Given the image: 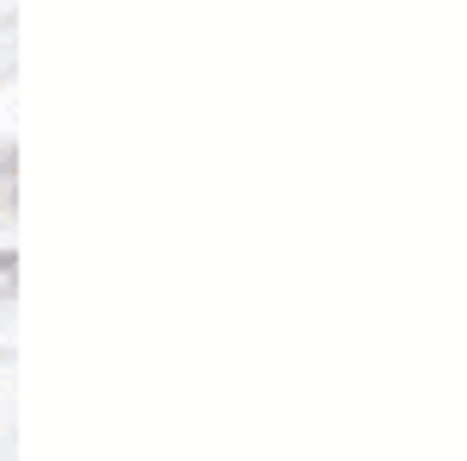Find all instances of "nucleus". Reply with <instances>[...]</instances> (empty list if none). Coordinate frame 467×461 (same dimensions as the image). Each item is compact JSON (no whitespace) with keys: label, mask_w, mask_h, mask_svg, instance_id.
Wrapping results in <instances>:
<instances>
[{"label":"nucleus","mask_w":467,"mask_h":461,"mask_svg":"<svg viewBox=\"0 0 467 461\" xmlns=\"http://www.w3.org/2000/svg\"><path fill=\"white\" fill-rule=\"evenodd\" d=\"M0 275H13V249H0Z\"/></svg>","instance_id":"nucleus-1"}]
</instances>
